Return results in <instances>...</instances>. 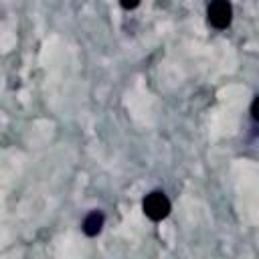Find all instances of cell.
Instances as JSON below:
<instances>
[{"mask_svg":"<svg viewBox=\"0 0 259 259\" xmlns=\"http://www.w3.org/2000/svg\"><path fill=\"white\" fill-rule=\"evenodd\" d=\"M103 223H105L103 212H99V210H91V212L83 219V233H85L87 237H95V235L101 233Z\"/></svg>","mask_w":259,"mask_h":259,"instance_id":"3957f363","label":"cell"},{"mask_svg":"<svg viewBox=\"0 0 259 259\" xmlns=\"http://www.w3.org/2000/svg\"><path fill=\"white\" fill-rule=\"evenodd\" d=\"M206 16H208V22L214 28L223 30L233 20V6H231L229 0H210L208 8H206Z\"/></svg>","mask_w":259,"mask_h":259,"instance_id":"7a4b0ae2","label":"cell"},{"mask_svg":"<svg viewBox=\"0 0 259 259\" xmlns=\"http://www.w3.org/2000/svg\"><path fill=\"white\" fill-rule=\"evenodd\" d=\"M142 208L150 221H162L170 214V200L162 190H154V192L146 194Z\"/></svg>","mask_w":259,"mask_h":259,"instance_id":"6da1fadb","label":"cell"},{"mask_svg":"<svg viewBox=\"0 0 259 259\" xmlns=\"http://www.w3.org/2000/svg\"><path fill=\"white\" fill-rule=\"evenodd\" d=\"M257 103H259V97H255L253 103H251V117H253V121H257V117H259V113H257Z\"/></svg>","mask_w":259,"mask_h":259,"instance_id":"5b68a950","label":"cell"},{"mask_svg":"<svg viewBox=\"0 0 259 259\" xmlns=\"http://www.w3.org/2000/svg\"><path fill=\"white\" fill-rule=\"evenodd\" d=\"M119 4H121V8H125V10H134V8L140 6V0H119Z\"/></svg>","mask_w":259,"mask_h":259,"instance_id":"277c9868","label":"cell"}]
</instances>
